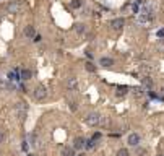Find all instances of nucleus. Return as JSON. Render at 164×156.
I'll return each instance as SVG.
<instances>
[{
    "mask_svg": "<svg viewBox=\"0 0 164 156\" xmlns=\"http://www.w3.org/2000/svg\"><path fill=\"white\" fill-rule=\"evenodd\" d=\"M102 119H104V117L101 114H98V112H90L88 115L85 117V122H86V125H90V127H98V125L102 124Z\"/></svg>",
    "mask_w": 164,
    "mask_h": 156,
    "instance_id": "nucleus-1",
    "label": "nucleus"
},
{
    "mask_svg": "<svg viewBox=\"0 0 164 156\" xmlns=\"http://www.w3.org/2000/svg\"><path fill=\"white\" fill-rule=\"evenodd\" d=\"M33 94H34V99H37V101H44L46 98H47V88L42 86V85L36 86L34 91H33Z\"/></svg>",
    "mask_w": 164,
    "mask_h": 156,
    "instance_id": "nucleus-2",
    "label": "nucleus"
},
{
    "mask_svg": "<svg viewBox=\"0 0 164 156\" xmlns=\"http://www.w3.org/2000/svg\"><path fill=\"white\" fill-rule=\"evenodd\" d=\"M16 112H18V117H20L21 120H25V117H26V111H28V106L25 101H18L16 103Z\"/></svg>",
    "mask_w": 164,
    "mask_h": 156,
    "instance_id": "nucleus-3",
    "label": "nucleus"
},
{
    "mask_svg": "<svg viewBox=\"0 0 164 156\" xmlns=\"http://www.w3.org/2000/svg\"><path fill=\"white\" fill-rule=\"evenodd\" d=\"M21 8H23V3L16 0V2H12V3L7 5V12H8V13H18Z\"/></svg>",
    "mask_w": 164,
    "mask_h": 156,
    "instance_id": "nucleus-4",
    "label": "nucleus"
},
{
    "mask_svg": "<svg viewBox=\"0 0 164 156\" xmlns=\"http://www.w3.org/2000/svg\"><path fill=\"white\" fill-rule=\"evenodd\" d=\"M151 20H153V16H151V15L140 13V15L137 16V23H138V25H141V26H148V25L151 23Z\"/></svg>",
    "mask_w": 164,
    "mask_h": 156,
    "instance_id": "nucleus-5",
    "label": "nucleus"
},
{
    "mask_svg": "<svg viewBox=\"0 0 164 156\" xmlns=\"http://www.w3.org/2000/svg\"><path fill=\"white\" fill-rule=\"evenodd\" d=\"M123 25H125V20H123V18H115V20H112V23H111L112 29H115V31L122 29V28H123Z\"/></svg>",
    "mask_w": 164,
    "mask_h": 156,
    "instance_id": "nucleus-6",
    "label": "nucleus"
},
{
    "mask_svg": "<svg viewBox=\"0 0 164 156\" xmlns=\"http://www.w3.org/2000/svg\"><path fill=\"white\" fill-rule=\"evenodd\" d=\"M76 88H78V80H76L75 76H70L68 80H67V90H70V91H75Z\"/></svg>",
    "mask_w": 164,
    "mask_h": 156,
    "instance_id": "nucleus-7",
    "label": "nucleus"
},
{
    "mask_svg": "<svg viewBox=\"0 0 164 156\" xmlns=\"http://www.w3.org/2000/svg\"><path fill=\"white\" fill-rule=\"evenodd\" d=\"M127 142H128L130 146H138V145H140V135H138V133H130Z\"/></svg>",
    "mask_w": 164,
    "mask_h": 156,
    "instance_id": "nucleus-8",
    "label": "nucleus"
},
{
    "mask_svg": "<svg viewBox=\"0 0 164 156\" xmlns=\"http://www.w3.org/2000/svg\"><path fill=\"white\" fill-rule=\"evenodd\" d=\"M23 33H25V36H26V37H30V39H31V37H34V36H36V29H34V26L28 25V26H25V31H23Z\"/></svg>",
    "mask_w": 164,
    "mask_h": 156,
    "instance_id": "nucleus-9",
    "label": "nucleus"
},
{
    "mask_svg": "<svg viewBox=\"0 0 164 156\" xmlns=\"http://www.w3.org/2000/svg\"><path fill=\"white\" fill-rule=\"evenodd\" d=\"M99 65H101V67H106V68H107V67H112V65H114V58H111V57H102L101 60H99Z\"/></svg>",
    "mask_w": 164,
    "mask_h": 156,
    "instance_id": "nucleus-10",
    "label": "nucleus"
},
{
    "mask_svg": "<svg viewBox=\"0 0 164 156\" xmlns=\"http://www.w3.org/2000/svg\"><path fill=\"white\" fill-rule=\"evenodd\" d=\"M83 146H85V140L81 138V136H76V138L73 140V148L75 150H83Z\"/></svg>",
    "mask_w": 164,
    "mask_h": 156,
    "instance_id": "nucleus-11",
    "label": "nucleus"
},
{
    "mask_svg": "<svg viewBox=\"0 0 164 156\" xmlns=\"http://www.w3.org/2000/svg\"><path fill=\"white\" fill-rule=\"evenodd\" d=\"M62 156H75V148L73 146H65V148H62Z\"/></svg>",
    "mask_w": 164,
    "mask_h": 156,
    "instance_id": "nucleus-12",
    "label": "nucleus"
},
{
    "mask_svg": "<svg viewBox=\"0 0 164 156\" xmlns=\"http://www.w3.org/2000/svg\"><path fill=\"white\" fill-rule=\"evenodd\" d=\"M31 70H28V68H23V70H20V78L21 80H30L31 78Z\"/></svg>",
    "mask_w": 164,
    "mask_h": 156,
    "instance_id": "nucleus-13",
    "label": "nucleus"
},
{
    "mask_svg": "<svg viewBox=\"0 0 164 156\" xmlns=\"http://www.w3.org/2000/svg\"><path fill=\"white\" fill-rule=\"evenodd\" d=\"M75 31L78 33V34H85L86 33V26L81 25V23H78V25H75Z\"/></svg>",
    "mask_w": 164,
    "mask_h": 156,
    "instance_id": "nucleus-14",
    "label": "nucleus"
},
{
    "mask_svg": "<svg viewBox=\"0 0 164 156\" xmlns=\"http://www.w3.org/2000/svg\"><path fill=\"white\" fill-rule=\"evenodd\" d=\"M128 91V86H117V96H123V94H127Z\"/></svg>",
    "mask_w": 164,
    "mask_h": 156,
    "instance_id": "nucleus-15",
    "label": "nucleus"
},
{
    "mask_svg": "<svg viewBox=\"0 0 164 156\" xmlns=\"http://www.w3.org/2000/svg\"><path fill=\"white\" fill-rule=\"evenodd\" d=\"M143 86L146 88V90H151V86H153V81L150 80V78H145V80H143Z\"/></svg>",
    "mask_w": 164,
    "mask_h": 156,
    "instance_id": "nucleus-16",
    "label": "nucleus"
},
{
    "mask_svg": "<svg viewBox=\"0 0 164 156\" xmlns=\"http://www.w3.org/2000/svg\"><path fill=\"white\" fill-rule=\"evenodd\" d=\"M117 156H130V151H128L127 148H120V150L117 151Z\"/></svg>",
    "mask_w": 164,
    "mask_h": 156,
    "instance_id": "nucleus-17",
    "label": "nucleus"
},
{
    "mask_svg": "<svg viewBox=\"0 0 164 156\" xmlns=\"http://www.w3.org/2000/svg\"><path fill=\"white\" fill-rule=\"evenodd\" d=\"M85 67H86V70H88V72H96V67H94L91 62H86Z\"/></svg>",
    "mask_w": 164,
    "mask_h": 156,
    "instance_id": "nucleus-18",
    "label": "nucleus"
},
{
    "mask_svg": "<svg viewBox=\"0 0 164 156\" xmlns=\"http://www.w3.org/2000/svg\"><path fill=\"white\" fill-rule=\"evenodd\" d=\"M81 7V0H72V8H80Z\"/></svg>",
    "mask_w": 164,
    "mask_h": 156,
    "instance_id": "nucleus-19",
    "label": "nucleus"
},
{
    "mask_svg": "<svg viewBox=\"0 0 164 156\" xmlns=\"http://www.w3.org/2000/svg\"><path fill=\"white\" fill-rule=\"evenodd\" d=\"M85 146H86V148H93V146H94V140L91 138V140H88V142H85Z\"/></svg>",
    "mask_w": 164,
    "mask_h": 156,
    "instance_id": "nucleus-20",
    "label": "nucleus"
},
{
    "mask_svg": "<svg viewBox=\"0 0 164 156\" xmlns=\"http://www.w3.org/2000/svg\"><path fill=\"white\" fill-rule=\"evenodd\" d=\"M68 106H70V109H72V111H76V103L72 101V103H68Z\"/></svg>",
    "mask_w": 164,
    "mask_h": 156,
    "instance_id": "nucleus-21",
    "label": "nucleus"
},
{
    "mask_svg": "<svg viewBox=\"0 0 164 156\" xmlns=\"http://www.w3.org/2000/svg\"><path fill=\"white\" fill-rule=\"evenodd\" d=\"M99 138H101V133H99V132L93 135V140H94V142H96V140H99Z\"/></svg>",
    "mask_w": 164,
    "mask_h": 156,
    "instance_id": "nucleus-22",
    "label": "nucleus"
},
{
    "mask_svg": "<svg viewBox=\"0 0 164 156\" xmlns=\"http://www.w3.org/2000/svg\"><path fill=\"white\" fill-rule=\"evenodd\" d=\"M3 138H5V135H3V132H2V130H0V143L3 142Z\"/></svg>",
    "mask_w": 164,
    "mask_h": 156,
    "instance_id": "nucleus-23",
    "label": "nucleus"
},
{
    "mask_svg": "<svg viewBox=\"0 0 164 156\" xmlns=\"http://www.w3.org/2000/svg\"><path fill=\"white\" fill-rule=\"evenodd\" d=\"M158 36H159V37H161V36H164V29H162V31H159V33H158Z\"/></svg>",
    "mask_w": 164,
    "mask_h": 156,
    "instance_id": "nucleus-24",
    "label": "nucleus"
},
{
    "mask_svg": "<svg viewBox=\"0 0 164 156\" xmlns=\"http://www.w3.org/2000/svg\"><path fill=\"white\" fill-rule=\"evenodd\" d=\"M161 98H162V99H164V88H162V90H161Z\"/></svg>",
    "mask_w": 164,
    "mask_h": 156,
    "instance_id": "nucleus-25",
    "label": "nucleus"
},
{
    "mask_svg": "<svg viewBox=\"0 0 164 156\" xmlns=\"http://www.w3.org/2000/svg\"><path fill=\"white\" fill-rule=\"evenodd\" d=\"M159 156H164V154H159Z\"/></svg>",
    "mask_w": 164,
    "mask_h": 156,
    "instance_id": "nucleus-26",
    "label": "nucleus"
}]
</instances>
